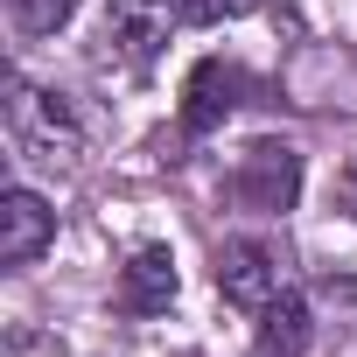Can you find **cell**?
I'll list each match as a JSON object with an SVG mask.
<instances>
[{"label": "cell", "instance_id": "obj_1", "mask_svg": "<svg viewBox=\"0 0 357 357\" xmlns=\"http://www.w3.org/2000/svg\"><path fill=\"white\" fill-rule=\"evenodd\" d=\"M8 126H15V147H22L29 161H43V168H77V154H84V126H77V112H70L56 91L15 84Z\"/></svg>", "mask_w": 357, "mask_h": 357}, {"label": "cell", "instance_id": "obj_2", "mask_svg": "<svg viewBox=\"0 0 357 357\" xmlns=\"http://www.w3.org/2000/svg\"><path fill=\"white\" fill-rule=\"evenodd\" d=\"M231 197H238L245 211H259V218L294 211V197H301V154H294L287 140L245 147V154H238V175H231Z\"/></svg>", "mask_w": 357, "mask_h": 357}, {"label": "cell", "instance_id": "obj_3", "mask_svg": "<svg viewBox=\"0 0 357 357\" xmlns=\"http://www.w3.org/2000/svg\"><path fill=\"white\" fill-rule=\"evenodd\" d=\"M168 22H183L168 0H105V63L119 70H147L168 43Z\"/></svg>", "mask_w": 357, "mask_h": 357}, {"label": "cell", "instance_id": "obj_4", "mask_svg": "<svg viewBox=\"0 0 357 357\" xmlns=\"http://www.w3.org/2000/svg\"><path fill=\"white\" fill-rule=\"evenodd\" d=\"M218 294L238 308H266L280 294V252L266 238H225L218 245Z\"/></svg>", "mask_w": 357, "mask_h": 357}, {"label": "cell", "instance_id": "obj_5", "mask_svg": "<svg viewBox=\"0 0 357 357\" xmlns=\"http://www.w3.org/2000/svg\"><path fill=\"white\" fill-rule=\"evenodd\" d=\"M50 238H56V211H50L36 190H8V197H0V266L43 259Z\"/></svg>", "mask_w": 357, "mask_h": 357}, {"label": "cell", "instance_id": "obj_6", "mask_svg": "<svg viewBox=\"0 0 357 357\" xmlns=\"http://www.w3.org/2000/svg\"><path fill=\"white\" fill-rule=\"evenodd\" d=\"M238 91H245V77H238L225 56H204V63L190 70V84H183V126H190V133H218V126L231 119Z\"/></svg>", "mask_w": 357, "mask_h": 357}, {"label": "cell", "instance_id": "obj_7", "mask_svg": "<svg viewBox=\"0 0 357 357\" xmlns=\"http://www.w3.org/2000/svg\"><path fill=\"white\" fill-rule=\"evenodd\" d=\"M175 259H168V245H140L126 266H119V315H161L168 301H175Z\"/></svg>", "mask_w": 357, "mask_h": 357}, {"label": "cell", "instance_id": "obj_8", "mask_svg": "<svg viewBox=\"0 0 357 357\" xmlns=\"http://www.w3.org/2000/svg\"><path fill=\"white\" fill-rule=\"evenodd\" d=\"M308 343H315V315L294 287H280L259 308V357H308Z\"/></svg>", "mask_w": 357, "mask_h": 357}, {"label": "cell", "instance_id": "obj_9", "mask_svg": "<svg viewBox=\"0 0 357 357\" xmlns=\"http://www.w3.org/2000/svg\"><path fill=\"white\" fill-rule=\"evenodd\" d=\"M8 8H15V29L22 36H56L77 15V0H8Z\"/></svg>", "mask_w": 357, "mask_h": 357}, {"label": "cell", "instance_id": "obj_10", "mask_svg": "<svg viewBox=\"0 0 357 357\" xmlns=\"http://www.w3.org/2000/svg\"><path fill=\"white\" fill-rule=\"evenodd\" d=\"M245 8V0H175V15H183V22H231Z\"/></svg>", "mask_w": 357, "mask_h": 357}]
</instances>
